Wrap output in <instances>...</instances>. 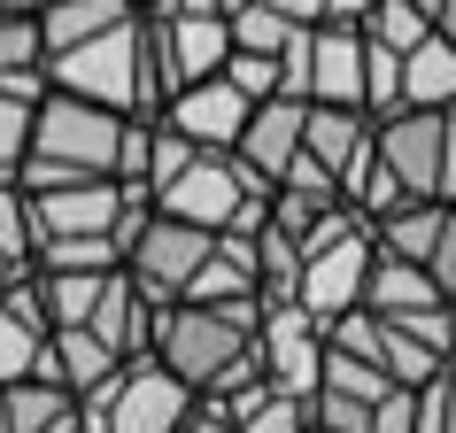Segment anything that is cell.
Listing matches in <instances>:
<instances>
[{
	"label": "cell",
	"instance_id": "obj_26",
	"mask_svg": "<svg viewBox=\"0 0 456 433\" xmlns=\"http://www.w3.org/2000/svg\"><path fill=\"white\" fill-rule=\"evenodd\" d=\"M395 101H403V54L379 47V39H363V109L387 117Z\"/></svg>",
	"mask_w": 456,
	"mask_h": 433
},
{
	"label": "cell",
	"instance_id": "obj_1",
	"mask_svg": "<svg viewBox=\"0 0 456 433\" xmlns=\"http://www.w3.org/2000/svg\"><path fill=\"white\" fill-rule=\"evenodd\" d=\"M256 325H264V302H256V294H240V302H163L147 356L163 364L193 403H224L232 387L264 380V364H256Z\"/></svg>",
	"mask_w": 456,
	"mask_h": 433
},
{
	"label": "cell",
	"instance_id": "obj_15",
	"mask_svg": "<svg viewBox=\"0 0 456 433\" xmlns=\"http://www.w3.org/2000/svg\"><path fill=\"white\" fill-rule=\"evenodd\" d=\"M47 310H39V287H31V271H16L8 287H0V380H31L39 364H47Z\"/></svg>",
	"mask_w": 456,
	"mask_h": 433
},
{
	"label": "cell",
	"instance_id": "obj_20",
	"mask_svg": "<svg viewBox=\"0 0 456 433\" xmlns=\"http://www.w3.org/2000/svg\"><path fill=\"white\" fill-rule=\"evenodd\" d=\"M31 16H39V54H62L94 31L124 24V16H140V8H124V0H39Z\"/></svg>",
	"mask_w": 456,
	"mask_h": 433
},
{
	"label": "cell",
	"instance_id": "obj_10",
	"mask_svg": "<svg viewBox=\"0 0 456 433\" xmlns=\"http://www.w3.org/2000/svg\"><path fill=\"white\" fill-rule=\"evenodd\" d=\"M256 364H264V380L294 403H310L317 395V364H325V325L310 310H294V302H264V325H256Z\"/></svg>",
	"mask_w": 456,
	"mask_h": 433
},
{
	"label": "cell",
	"instance_id": "obj_28",
	"mask_svg": "<svg viewBox=\"0 0 456 433\" xmlns=\"http://www.w3.org/2000/svg\"><path fill=\"white\" fill-rule=\"evenodd\" d=\"M426 279H433V294L456 310V209L441 216V241H433V256H426Z\"/></svg>",
	"mask_w": 456,
	"mask_h": 433
},
{
	"label": "cell",
	"instance_id": "obj_31",
	"mask_svg": "<svg viewBox=\"0 0 456 433\" xmlns=\"http://www.w3.org/2000/svg\"><path fill=\"white\" fill-rule=\"evenodd\" d=\"M271 16H294V24H325V0H256Z\"/></svg>",
	"mask_w": 456,
	"mask_h": 433
},
{
	"label": "cell",
	"instance_id": "obj_7",
	"mask_svg": "<svg viewBox=\"0 0 456 433\" xmlns=\"http://www.w3.org/2000/svg\"><path fill=\"white\" fill-rule=\"evenodd\" d=\"M193 395L170 380L155 356L117 364L94 395H77V433H178L186 426Z\"/></svg>",
	"mask_w": 456,
	"mask_h": 433
},
{
	"label": "cell",
	"instance_id": "obj_39",
	"mask_svg": "<svg viewBox=\"0 0 456 433\" xmlns=\"http://www.w3.org/2000/svg\"><path fill=\"white\" fill-rule=\"evenodd\" d=\"M216 8H224V16H232V8H248V0H216Z\"/></svg>",
	"mask_w": 456,
	"mask_h": 433
},
{
	"label": "cell",
	"instance_id": "obj_2",
	"mask_svg": "<svg viewBox=\"0 0 456 433\" xmlns=\"http://www.w3.org/2000/svg\"><path fill=\"white\" fill-rule=\"evenodd\" d=\"M124 132L132 117L124 109H101V101L77 94H39L31 109V155L16 170V186H54V178H117L124 163Z\"/></svg>",
	"mask_w": 456,
	"mask_h": 433
},
{
	"label": "cell",
	"instance_id": "obj_11",
	"mask_svg": "<svg viewBox=\"0 0 456 433\" xmlns=\"http://www.w3.org/2000/svg\"><path fill=\"white\" fill-rule=\"evenodd\" d=\"M248 109H256V101H248L232 78L216 70V78H193V86H178V94H170L155 117H163L186 147H224V155H232V140H240Z\"/></svg>",
	"mask_w": 456,
	"mask_h": 433
},
{
	"label": "cell",
	"instance_id": "obj_22",
	"mask_svg": "<svg viewBox=\"0 0 456 433\" xmlns=\"http://www.w3.org/2000/svg\"><path fill=\"white\" fill-rule=\"evenodd\" d=\"M441 216H449V201H395L387 216H371V248H387V256H410V264H426L433 241H441Z\"/></svg>",
	"mask_w": 456,
	"mask_h": 433
},
{
	"label": "cell",
	"instance_id": "obj_29",
	"mask_svg": "<svg viewBox=\"0 0 456 433\" xmlns=\"http://www.w3.org/2000/svg\"><path fill=\"white\" fill-rule=\"evenodd\" d=\"M371 433H418V387H387L371 403Z\"/></svg>",
	"mask_w": 456,
	"mask_h": 433
},
{
	"label": "cell",
	"instance_id": "obj_33",
	"mask_svg": "<svg viewBox=\"0 0 456 433\" xmlns=\"http://www.w3.org/2000/svg\"><path fill=\"white\" fill-rule=\"evenodd\" d=\"M178 433H232V426H224V410L193 403V410H186V426H178Z\"/></svg>",
	"mask_w": 456,
	"mask_h": 433
},
{
	"label": "cell",
	"instance_id": "obj_36",
	"mask_svg": "<svg viewBox=\"0 0 456 433\" xmlns=\"http://www.w3.org/2000/svg\"><path fill=\"white\" fill-rule=\"evenodd\" d=\"M124 8H140V16H155V8H170V0H124Z\"/></svg>",
	"mask_w": 456,
	"mask_h": 433
},
{
	"label": "cell",
	"instance_id": "obj_32",
	"mask_svg": "<svg viewBox=\"0 0 456 433\" xmlns=\"http://www.w3.org/2000/svg\"><path fill=\"white\" fill-rule=\"evenodd\" d=\"M379 0H325V24H348V31H363V16H371Z\"/></svg>",
	"mask_w": 456,
	"mask_h": 433
},
{
	"label": "cell",
	"instance_id": "obj_19",
	"mask_svg": "<svg viewBox=\"0 0 456 433\" xmlns=\"http://www.w3.org/2000/svg\"><path fill=\"white\" fill-rule=\"evenodd\" d=\"M395 109H456V47L441 39V31H426L418 47L403 54V101Z\"/></svg>",
	"mask_w": 456,
	"mask_h": 433
},
{
	"label": "cell",
	"instance_id": "obj_8",
	"mask_svg": "<svg viewBox=\"0 0 456 433\" xmlns=\"http://www.w3.org/2000/svg\"><path fill=\"white\" fill-rule=\"evenodd\" d=\"M224 54H232V16L216 0H170V8L147 16V62H155L163 101L178 86H193V78H216Z\"/></svg>",
	"mask_w": 456,
	"mask_h": 433
},
{
	"label": "cell",
	"instance_id": "obj_3",
	"mask_svg": "<svg viewBox=\"0 0 456 433\" xmlns=\"http://www.w3.org/2000/svg\"><path fill=\"white\" fill-rule=\"evenodd\" d=\"M54 94L101 101V109H124V117H155L163 109V86H155V62H147V16H124V24L77 39V47L47 54L39 62Z\"/></svg>",
	"mask_w": 456,
	"mask_h": 433
},
{
	"label": "cell",
	"instance_id": "obj_38",
	"mask_svg": "<svg viewBox=\"0 0 456 433\" xmlns=\"http://www.w3.org/2000/svg\"><path fill=\"white\" fill-rule=\"evenodd\" d=\"M410 8H426V24H433V8H441V0H410Z\"/></svg>",
	"mask_w": 456,
	"mask_h": 433
},
{
	"label": "cell",
	"instance_id": "obj_17",
	"mask_svg": "<svg viewBox=\"0 0 456 433\" xmlns=\"http://www.w3.org/2000/svg\"><path fill=\"white\" fill-rule=\"evenodd\" d=\"M0 433H77V395L47 372L0 380Z\"/></svg>",
	"mask_w": 456,
	"mask_h": 433
},
{
	"label": "cell",
	"instance_id": "obj_35",
	"mask_svg": "<svg viewBox=\"0 0 456 433\" xmlns=\"http://www.w3.org/2000/svg\"><path fill=\"white\" fill-rule=\"evenodd\" d=\"M31 8H39V0H0V16H31Z\"/></svg>",
	"mask_w": 456,
	"mask_h": 433
},
{
	"label": "cell",
	"instance_id": "obj_6",
	"mask_svg": "<svg viewBox=\"0 0 456 433\" xmlns=\"http://www.w3.org/2000/svg\"><path fill=\"white\" fill-rule=\"evenodd\" d=\"M363 271H371V225L340 201L310 241H302V279H294V310H310L317 325H333L363 302Z\"/></svg>",
	"mask_w": 456,
	"mask_h": 433
},
{
	"label": "cell",
	"instance_id": "obj_4",
	"mask_svg": "<svg viewBox=\"0 0 456 433\" xmlns=\"http://www.w3.org/2000/svg\"><path fill=\"white\" fill-rule=\"evenodd\" d=\"M264 193L271 186L240 163V155H224V147H193L186 163L147 193V209L186 216V225H201V233H256V225H264Z\"/></svg>",
	"mask_w": 456,
	"mask_h": 433
},
{
	"label": "cell",
	"instance_id": "obj_37",
	"mask_svg": "<svg viewBox=\"0 0 456 433\" xmlns=\"http://www.w3.org/2000/svg\"><path fill=\"white\" fill-rule=\"evenodd\" d=\"M16 271H24V264H16V256H0V287H8V279H16Z\"/></svg>",
	"mask_w": 456,
	"mask_h": 433
},
{
	"label": "cell",
	"instance_id": "obj_30",
	"mask_svg": "<svg viewBox=\"0 0 456 433\" xmlns=\"http://www.w3.org/2000/svg\"><path fill=\"white\" fill-rule=\"evenodd\" d=\"M433 193L456 209V109H441V186H433Z\"/></svg>",
	"mask_w": 456,
	"mask_h": 433
},
{
	"label": "cell",
	"instance_id": "obj_12",
	"mask_svg": "<svg viewBox=\"0 0 456 433\" xmlns=\"http://www.w3.org/2000/svg\"><path fill=\"white\" fill-rule=\"evenodd\" d=\"M302 117H310V101H294V94H264L256 109H248L240 124V140H232V155H240L264 186H279L294 170V155H302Z\"/></svg>",
	"mask_w": 456,
	"mask_h": 433
},
{
	"label": "cell",
	"instance_id": "obj_9",
	"mask_svg": "<svg viewBox=\"0 0 456 433\" xmlns=\"http://www.w3.org/2000/svg\"><path fill=\"white\" fill-rule=\"evenodd\" d=\"M216 233H201V225H186V216H163V209H147L140 225H132V241H124V279L163 310V302H186L193 287V271H201V256H209Z\"/></svg>",
	"mask_w": 456,
	"mask_h": 433
},
{
	"label": "cell",
	"instance_id": "obj_27",
	"mask_svg": "<svg viewBox=\"0 0 456 433\" xmlns=\"http://www.w3.org/2000/svg\"><path fill=\"white\" fill-rule=\"evenodd\" d=\"M31 201H24V186L16 178H0V256H16V264L31 271Z\"/></svg>",
	"mask_w": 456,
	"mask_h": 433
},
{
	"label": "cell",
	"instance_id": "obj_5",
	"mask_svg": "<svg viewBox=\"0 0 456 433\" xmlns=\"http://www.w3.org/2000/svg\"><path fill=\"white\" fill-rule=\"evenodd\" d=\"M31 201V241H109L124 248L132 225L147 216V193L124 178H54V186H24Z\"/></svg>",
	"mask_w": 456,
	"mask_h": 433
},
{
	"label": "cell",
	"instance_id": "obj_18",
	"mask_svg": "<svg viewBox=\"0 0 456 433\" xmlns=\"http://www.w3.org/2000/svg\"><path fill=\"white\" fill-rule=\"evenodd\" d=\"M426 302H441V294H433V279H426V264L371 248V271H363V302H356V310H371V317H403V310H426Z\"/></svg>",
	"mask_w": 456,
	"mask_h": 433
},
{
	"label": "cell",
	"instance_id": "obj_34",
	"mask_svg": "<svg viewBox=\"0 0 456 433\" xmlns=\"http://www.w3.org/2000/svg\"><path fill=\"white\" fill-rule=\"evenodd\" d=\"M433 31H441V39L456 47V0H441V8H433Z\"/></svg>",
	"mask_w": 456,
	"mask_h": 433
},
{
	"label": "cell",
	"instance_id": "obj_24",
	"mask_svg": "<svg viewBox=\"0 0 456 433\" xmlns=\"http://www.w3.org/2000/svg\"><path fill=\"white\" fill-rule=\"evenodd\" d=\"M39 62H47V54H39V16H0V86L47 78Z\"/></svg>",
	"mask_w": 456,
	"mask_h": 433
},
{
	"label": "cell",
	"instance_id": "obj_21",
	"mask_svg": "<svg viewBox=\"0 0 456 433\" xmlns=\"http://www.w3.org/2000/svg\"><path fill=\"white\" fill-rule=\"evenodd\" d=\"M209 410H224V426H232V433H302V403H294V395H279L271 380L232 387V395H224V403H209Z\"/></svg>",
	"mask_w": 456,
	"mask_h": 433
},
{
	"label": "cell",
	"instance_id": "obj_13",
	"mask_svg": "<svg viewBox=\"0 0 456 433\" xmlns=\"http://www.w3.org/2000/svg\"><path fill=\"white\" fill-rule=\"evenodd\" d=\"M302 163L325 170L340 186V201H348L356 170L371 163V117L363 109H325V101H310V117H302Z\"/></svg>",
	"mask_w": 456,
	"mask_h": 433
},
{
	"label": "cell",
	"instance_id": "obj_14",
	"mask_svg": "<svg viewBox=\"0 0 456 433\" xmlns=\"http://www.w3.org/2000/svg\"><path fill=\"white\" fill-rule=\"evenodd\" d=\"M302 101H325V109H363V31H348V24H310ZM363 117H371V109H363Z\"/></svg>",
	"mask_w": 456,
	"mask_h": 433
},
{
	"label": "cell",
	"instance_id": "obj_25",
	"mask_svg": "<svg viewBox=\"0 0 456 433\" xmlns=\"http://www.w3.org/2000/svg\"><path fill=\"white\" fill-rule=\"evenodd\" d=\"M426 31H433L426 8H410V0H379V8L363 16V39H379V47H395V54H410Z\"/></svg>",
	"mask_w": 456,
	"mask_h": 433
},
{
	"label": "cell",
	"instance_id": "obj_16",
	"mask_svg": "<svg viewBox=\"0 0 456 433\" xmlns=\"http://www.w3.org/2000/svg\"><path fill=\"white\" fill-rule=\"evenodd\" d=\"M77 325H86V333H94L101 348H109V356H124V364H132V356H147V340H155V302H147V294L117 271V279L101 287V302H94L86 317H77Z\"/></svg>",
	"mask_w": 456,
	"mask_h": 433
},
{
	"label": "cell",
	"instance_id": "obj_23",
	"mask_svg": "<svg viewBox=\"0 0 456 433\" xmlns=\"http://www.w3.org/2000/svg\"><path fill=\"white\" fill-rule=\"evenodd\" d=\"M47 94V78H16V86H0V178H16L31 155V109Z\"/></svg>",
	"mask_w": 456,
	"mask_h": 433
}]
</instances>
